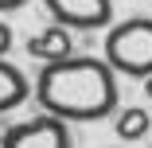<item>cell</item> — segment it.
<instances>
[{
	"label": "cell",
	"instance_id": "1",
	"mask_svg": "<svg viewBox=\"0 0 152 148\" xmlns=\"http://www.w3.org/2000/svg\"><path fill=\"white\" fill-rule=\"evenodd\" d=\"M35 101L58 121H102L117 109V70L105 58L70 55L35 74Z\"/></svg>",
	"mask_w": 152,
	"mask_h": 148
},
{
	"label": "cell",
	"instance_id": "2",
	"mask_svg": "<svg viewBox=\"0 0 152 148\" xmlns=\"http://www.w3.org/2000/svg\"><path fill=\"white\" fill-rule=\"evenodd\" d=\"M105 63L117 74L129 78H152V20L148 16H133L109 27L105 35Z\"/></svg>",
	"mask_w": 152,
	"mask_h": 148
},
{
	"label": "cell",
	"instance_id": "3",
	"mask_svg": "<svg viewBox=\"0 0 152 148\" xmlns=\"http://www.w3.org/2000/svg\"><path fill=\"white\" fill-rule=\"evenodd\" d=\"M0 148H70V129L58 117L39 113V117H27V121L4 129Z\"/></svg>",
	"mask_w": 152,
	"mask_h": 148
},
{
	"label": "cell",
	"instance_id": "4",
	"mask_svg": "<svg viewBox=\"0 0 152 148\" xmlns=\"http://www.w3.org/2000/svg\"><path fill=\"white\" fill-rule=\"evenodd\" d=\"M43 8L66 31H98L113 20V0H43Z\"/></svg>",
	"mask_w": 152,
	"mask_h": 148
},
{
	"label": "cell",
	"instance_id": "5",
	"mask_svg": "<svg viewBox=\"0 0 152 148\" xmlns=\"http://www.w3.org/2000/svg\"><path fill=\"white\" fill-rule=\"evenodd\" d=\"M27 55L39 58L43 66H47V63H63V58H70V55H74V35L66 31V27L51 23V27H43L39 35L27 39Z\"/></svg>",
	"mask_w": 152,
	"mask_h": 148
},
{
	"label": "cell",
	"instance_id": "6",
	"mask_svg": "<svg viewBox=\"0 0 152 148\" xmlns=\"http://www.w3.org/2000/svg\"><path fill=\"white\" fill-rule=\"evenodd\" d=\"M31 98V82L20 66H12L8 58H0V113H12Z\"/></svg>",
	"mask_w": 152,
	"mask_h": 148
},
{
	"label": "cell",
	"instance_id": "7",
	"mask_svg": "<svg viewBox=\"0 0 152 148\" xmlns=\"http://www.w3.org/2000/svg\"><path fill=\"white\" fill-rule=\"evenodd\" d=\"M148 129H152V117H148L140 105H133V109H125V113L117 117V136H121V140H140Z\"/></svg>",
	"mask_w": 152,
	"mask_h": 148
},
{
	"label": "cell",
	"instance_id": "8",
	"mask_svg": "<svg viewBox=\"0 0 152 148\" xmlns=\"http://www.w3.org/2000/svg\"><path fill=\"white\" fill-rule=\"evenodd\" d=\"M8 51H12V27L0 20V58H8Z\"/></svg>",
	"mask_w": 152,
	"mask_h": 148
},
{
	"label": "cell",
	"instance_id": "9",
	"mask_svg": "<svg viewBox=\"0 0 152 148\" xmlns=\"http://www.w3.org/2000/svg\"><path fill=\"white\" fill-rule=\"evenodd\" d=\"M27 0H0V12H16V8H23Z\"/></svg>",
	"mask_w": 152,
	"mask_h": 148
},
{
	"label": "cell",
	"instance_id": "10",
	"mask_svg": "<svg viewBox=\"0 0 152 148\" xmlns=\"http://www.w3.org/2000/svg\"><path fill=\"white\" fill-rule=\"evenodd\" d=\"M144 94H148V98H152V78H144Z\"/></svg>",
	"mask_w": 152,
	"mask_h": 148
},
{
	"label": "cell",
	"instance_id": "11",
	"mask_svg": "<svg viewBox=\"0 0 152 148\" xmlns=\"http://www.w3.org/2000/svg\"><path fill=\"white\" fill-rule=\"evenodd\" d=\"M0 140H4V129H0Z\"/></svg>",
	"mask_w": 152,
	"mask_h": 148
}]
</instances>
